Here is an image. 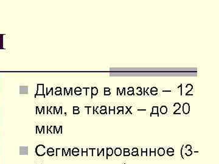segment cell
I'll return each mask as SVG.
<instances>
[{
    "label": "cell",
    "instance_id": "6da1fadb",
    "mask_svg": "<svg viewBox=\"0 0 219 164\" xmlns=\"http://www.w3.org/2000/svg\"><path fill=\"white\" fill-rule=\"evenodd\" d=\"M190 111V105L188 103H185L183 105V112L185 114H188Z\"/></svg>",
    "mask_w": 219,
    "mask_h": 164
},
{
    "label": "cell",
    "instance_id": "7a4b0ae2",
    "mask_svg": "<svg viewBox=\"0 0 219 164\" xmlns=\"http://www.w3.org/2000/svg\"><path fill=\"white\" fill-rule=\"evenodd\" d=\"M186 151H187V150L185 148V145H183L182 147L181 148V151H180V154H181V156L183 159H185V155L186 154Z\"/></svg>",
    "mask_w": 219,
    "mask_h": 164
},
{
    "label": "cell",
    "instance_id": "3957f363",
    "mask_svg": "<svg viewBox=\"0 0 219 164\" xmlns=\"http://www.w3.org/2000/svg\"><path fill=\"white\" fill-rule=\"evenodd\" d=\"M153 114H157V116H159L158 113V107H153L152 108V111L150 114V115L152 116Z\"/></svg>",
    "mask_w": 219,
    "mask_h": 164
},
{
    "label": "cell",
    "instance_id": "277c9868",
    "mask_svg": "<svg viewBox=\"0 0 219 164\" xmlns=\"http://www.w3.org/2000/svg\"><path fill=\"white\" fill-rule=\"evenodd\" d=\"M165 154V150L164 148H159L158 150V154L159 156H163Z\"/></svg>",
    "mask_w": 219,
    "mask_h": 164
},
{
    "label": "cell",
    "instance_id": "5b68a950",
    "mask_svg": "<svg viewBox=\"0 0 219 164\" xmlns=\"http://www.w3.org/2000/svg\"><path fill=\"white\" fill-rule=\"evenodd\" d=\"M157 92H158V89L156 87H152L151 90H150V93L153 96H155L157 94Z\"/></svg>",
    "mask_w": 219,
    "mask_h": 164
},
{
    "label": "cell",
    "instance_id": "8992f818",
    "mask_svg": "<svg viewBox=\"0 0 219 164\" xmlns=\"http://www.w3.org/2000/svg\"><path fill=\"white\" fill-rule=\"evenodd\" d=\"M160 112L162 114H165L168 112V108L165 106H162L160 108Z\"/></svg>",
    "mask_w": 219,
    "mask_h": 164
},
{
    "label": "cell",
    "instance_id": "52a82bcc",
    "mask_svg": "<svg viewBox=\"0 0 219 164\" xmlns=\"http://www.w3.org/2000/svg\"><path fill=\"white\" fill-rule=\"evenodd\" d=\"M115 153L116 156H119L122 154V150L120 148H116V150L115 151Z\"/></svg>",
    "mask_w": 219,
    "mask_h": 164
},
{
    "label": "cell",
    "instance_id": "ba28073f",
    "mask_svg": "<svg viewBox=\"0 0 219 164\" xmlns=\"http://www.w3.org/2000/svg\"><path fill=\"white\" fill-rule=\"evenodd\" d=\"M146 153V156H147V148H142L141 149V156H143L144 153Z\"/></svg>",
    "mask_w": 219,
    "mask_h": 164
},
{
    "label": "cell",
    "instance_id": "9c48e42d",
    "mask_svg": "<svg viewBox=\"0 0 219 164\" xmlns=\"http://www.w3.org/2000/svg\"><path fill=\"white\" fill-rule=\"evenodd\" d=\"M192 154V151L191 150H187L186 152V156H190Z\"/></svg>",
    "mask_w": 219,
    "mask_h": 164
},
{
    "label": "cell",
    "instance_id": "30bf717a",
    "mask_svg": "<svg viewBox=\"0 0 219 164\" xmlns=\"http://www.w3.org/2000/svg\"><path fill=\"white\" fill-rule=\"evenodd\" d=\"M152 153H154L155 154V156H156V148H154V149H150V156H151V154Z\"/></svg>",
    "mask_w": 219,
    "mask_h": 164
},
{
    "label": "cell",
    "instance_id": "8fae6325",
    "mask_svg": "<svg viewBox=\"0 0 219 164\" xmlns=\"http://www.w3.org/2000/svg\"><path fill=\"white\" fill-rule=\"evenodd\" d=\"M107 153L109 156H111L112 154H113V150H112L111 148H109L107 150Z\"/></svg>",
    "mask_w": 219,
    "mask_h": 164
},
{
    "label": "cell",
    "instance_id": "7c38bea8",
    "mask_svg": "<svg viewBox=\"0 0 219 164\" xmlns=\"http://www.w3.org/2000/svg\"><path fill=\"white\" fill-rule=\"evenodd\" d=\"M185 148L187 150H191L192 149V146L190 145H186L185 146Z\"/></svg>",
    "mask_w": 219,
    "mask_h": 164
},
{
    "label": "cell",
    "instance_id": "4fadbf2b",
    "mask_svg": "<svg viewBox=\"0 0 219 164\" xmlns=\"http://www.w3.org/2000/svg\"><path fill=\"white\" fill-rule=\"evenodd\" d=\"M132 155L133 156H138V152H132Z\"/></svg>",
    "mask_w": 219,
    "mask_h": 164
},
{
    "label": "cell",
    "instance_id": "5bb4252c",
    "mask_svg": "<svg viewBox=\"0 0 219 164\" xmlns=\"http://www.w3.org/2000/svg\"><path fill=\"white\" fill-rule=\"evenodd\" d=\"M167 152H172V153H174V150L172 148H169L167 150Z\"/></svg>",
    "mask_w": 219,
    "mask_h": 164
},
{
    "label": "cell",
    "instance_id": "9a60e30c",
    "mask_svg": "<svg viewBox=\"0 0 219 164\" xmlns=\"http://www.w3.org/2000/svg\"><path fill=\"white\" fill-rule=\"evenodd\" d=\"M130 155V152H124V156H129Z\"/></svg>",
    "mask_w": 219,
    "mask_h": 164
},
{
    "label": "cell",
    "instance_id": "2e32d148",
    "mask_svg": "<svg viewBox=\"0 0 219 164\" xmlns=\"http://www.w3.org/2000/svg\"><path fill=\"white\" fill-rule=\"evenodd\" d=\"M167 154L169 156H173L174 155V153H172V152H167Z\"/></svg>",
    "mask_w": 219,
    "mask_h": 164
},
{
    "label": "cell",
    "instance_id": "e0dca14e",
    "mask_svg": "<svg viewBox=\"0 0 219 164\" xmlns=\"http://www.w3.org/2000/svg\"><path fill=\"white\" fill-rule=\"evenodd\" d=\"M127 94L129 95V96H132V95H133V91H128L127 92Z\"/></svg>",
    "mask_w": 219,
    "mask_h": 164
},
{
    "label": "cell",
    "instance_id": "ac0fdd59",
    "mask_svg": "<svg viewBox=\"0 0 219 164\" xmlns=\"http://www.w3.org/2000/svg\"><path fill=\"white\" fill-rule=\"evenodd\" d=\"M123 107H117V109L119 110V112H120V111H123Z\"/></svg>",
    "mask_w": 219,
    "mask_h": 164
},
{
    "label": "cell",
    "instance_id": "d6986e66",
    "mask_svg": "<svg viewBox=\"0 0 219 164\" xmlns=\"http://www.w3.org/2000/svg\"><path fill=\"white\" fill-rule=\"evenodd\" d=\"M138 149L137 148H133L132 149V152H138Z\"/></svg>",
    "mask_w": 219,
    "mask_h": 164
},
{
    "label": "cell",
    "instance_id": "ffe728a7",
    "mask_svg": "<svg viewBox=\"0 0 219 164\" xmlns=\"http://www.w3.org/2000/svg\"><path fill=\"white\" fill-rule=\"evenodd\" d=\"M133 90H134L133 87H128V91H133Z\"/></svg>",
    "mask_w": 219,
    "mask_h": 164
},
{
    "label": "cell",
    "instance_id": "44dd1931",
    "mask_svg": "<svg viewBox=\"0 0 219 164\" xmlns=\"http://www.w3.org/2000/svg\"><path fill=\"white\" fill-rule=\"evenodd\" d=\"M124 152H129L130 151V150L128 148H124Z\"/></svg>",
    "mask_w": 219,
    "mask_h": 164
},
{
    "label": "cell",
    "instance_id": "7402d4cb",
    "mask_svg": "<svg viewBox=\"0 0 219 164\" xmlns=\"http://www.w3.org/2000/svg\"><path fill=\"white\" fill-rule=\"evenodd\" d=\"M163 92H171V91H163Z\"/></svg>",
    "mask_w": 219,
    "mask_h": 164
}]
</instances>
